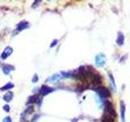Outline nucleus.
Segmentation results:
<instances>
[{
  "instance_id": "1a4fd4ad",
  "label": "nucleus",
  "mask_w": 130,
  "mask_h": 122,
  "mask_svg": "<svg viewBox=\"0 0 130 122\" xmlns=\"http://www.w3.org/2000/svg\"><path fill=\"white\" fill-rule=\"evenodd\" d=\"M52 90L51 89H50L49 87H43L42 89V90H41V93L43 94V95H46V94L49 93V92H51Z\"/></svg>"
},
{
  "instance_id": "9d476101",
  "label": "nucleus",
  "mask_w": 130,
  "mask_h": 122,
  "mask_svg": "<svg viewBox=\"0 0 130 122\" xmlns=\"http://www.w3.org/2000/svg\"><path fill=\"white\" fill-rule=\"evenodd\" d=\"M36 99H37V95L32 96V97H31V99H29V102H35Z\"/></svg>"
},
{
  "instance_id": "0eeeda50",
  "label": "nucleus",
  "mask_w": 130,
  "mask_h": 122,
  "mask_svg": "<svg viewBox=\"0 0 130 122\" xmlns=\"http://www.w3.org/2000/svg\"><path fill=\"white\" fill-rule=\"evenodd\" d=\"M120 113H121L122 122H125V104L124 103V101L120 102Z\"/></svg>"
},
{
  "instance_id": "6e6552de",
  "label": "nucleus",
  "mask_w": 130,
  "mask_h": 122,
  "mask_svg": "<svg viewBox=\"0 0 130 122\" xmlns=\"http://www.w3.org/2000/svg\"><path fill=\"white\" fill-rule=\"evenodd\" d=\"M109 77H110V80H111V84H112V85H113V87L116 89V81H115V79H114V77H113V75L111 74V72L109 73Z\"/></svg>"
},
{
  "instance_id": "f257e3e1",
  "label": "nucleus",
  "mask_w": 130,
  "mask_h": 122,
  "mask_svg": "<svg viewBox=\"0 0 130 122\" xmlns=\"http://www.w3.org/2000/svg\"><path fill=\"white\" fill-rule=\"evenodd\" d=\"M104 105H105V112L107 113L108 115L111 116L113 118H115L116 119V116H117V114H116V109H115V108H114L113 104L111 103V102L107 100L105 102Z\"/></svg>"
},
{
  "instance_id": "7ed1b4c3",
  "label": "nucleus",
  "mask_w": 130,
  "mask_h": 122,
  "mask_svg": "<svg viewBox=\"0 0 130 122\" xmlns=\"http://www.w3.org/2000/svg\"><path fill=\"white\" fill-rule=\"evenodd\" d=\"M90 81H91V83L93 85H100L102 84V81H103V80H102V77L99 74V73H94L93 72L92 76L90 77Z\"/></svg>"
},
{
  "instance_id": "f03ea898",
  "label": "nucleus",
  "mask_w": 130,
  "mask_h": 122,
  "mask_svg": "<svg viewBox=\"0 0 130 122\" xmlns=\"http://www.w3.org/2000/svg\"><path fill=\"white\" fill-rule=\"evenodd\" d=\"M95 90L102 98H109L111 96V92L105 86H98L95 88Z\"/></svg>"
},
{
  "instance_id": "423d86ee",
  "label": "nucleus",
  "mask_w": 130,
  "mask_h": 122,
  "mask_svg": "<svg viewBox=\"0 0 130 122\" xmlns=\"http://www.w3.org/2000/svg\"><path fill=\"white\" fill-rule=\"evenodd\" d=\"M124 42V35L122 32L118 33V36H117V39H116V43L119 45V46H123Z\"/></svg>"
},
{
  "instance_id": "20e7f679",
  "label": "nucleus",
  "mask_w": 130,
  "mask_h": 122,
  "mask_svg": "<svg viewBox=\"0 0 130 122\" xmlns=\"http://www.w3.org/2000/svg\"><path fill=\"white\" fill-rule=\"evenodd\" d=\"M95 60H96V64H97L98 66L103 67V66H104L105 64H106V56L103 54L98 55L96 56Z\"/></svg>"
},
{
  "instance_id": "39448f33",
  "label": "nucleus",
  "mask_w": 130,
  "mask_h": 122,
  "mask_svg": "<svg viewBox=\"0 0 130 122\" xmlns=\"http://www.w3.org/2000/svg\"><path fill=\"white\" fill-rule=\"evenodd\" d=\"M101 120L102 122H115V118H113L111 116L108 115L107 113L104 112V114L101 118Z\"/></svg>"
}]
</instances>
